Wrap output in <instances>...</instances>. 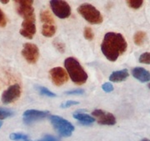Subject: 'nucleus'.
<instances>
[{
    "instance_id": "nucleus-1",
    "label": "nucleus",
    "mask_w": 150,
    "mask_h": 141,
    "mask_svg": "<svg viewBox=\"0 0 150 141\" xmlns=\"http://www.w3.org/2000/svg\"><path fill=\"white\" fill-rule=\"evenodd\" d=\"M127 41L121 33L109 32L103 37L101 50L108 60L114 62L127 50Z\"/></svg>"
},
{
    "instance_id": "nucleus-2",
    "label": "nucleus",
    "mask_w": 150,
    "mask_h": 141,
    "mask_svg": "<svg viewBox=\"0 0 150 141\" xmlns=\"http://www.w3.org/2000/svg\"><path fill=\"white\" fill-rule=\"evenodd\" d=\"M64 66L70 79L74 84L79 85L85 84L88 74L78 60L72 57L67 58L64 60Z\"/></svg>"
},
{
    "instance_id": "nucleus-3",
    "label": "nucleus",
    "mask_w": 150,
    "mask_h": 141,
    "mask_svg": "<svg viewBox=\"0 0 150 141\" xmlns=\"http://www.w3.org/2000/svg\"><path fill=\"white\" fill-rule=\"evenodd\" d=\"M78 12L81 16L83 17L86 21H88L92 24H99L102 23V14L94 6L89 4H83L78 8Z\"/></svg>"
},
{
    "instance_id": "nucleus-4",
    "label": "nucleus",
    "mask_w": 150,
    "mask_h": 141,
    "mask_svg": "<svg viewBox=\"0 0 150 141\" xmlns=\"http://www.w3.org/2000/svg\"><path fill=\"white\" fill-rule=\"evenodd\" d=\"M51 124L58 134L63 137H69L74 131V126L67 119L57 115H51L49 117Z\"/></svg>"
},
{
    "instance_id": "nucleus-5",
    "label": "nucleus",
    "mask_w": 150,
    "mask_h": 141,
    "mask_svg": "<svg viewBox=\"0 0 150 141\" xmlns=\"http://www.w3.org/2000/svg\"><path fill=\"white\" fill-rule=\"evenodd\" d=\"M40 19L43 23L42 34L44 37H52L56 33V25L51 13L48 10H43L40 13Z\"/></svg>"
},
{
    "instance_id": "nucleus-6",
    "label": "nucleus",
    "mask_w": 150,
    "mask_h": 141,
    "mask_svg": "<svg viewBox=\"0 0 150 141\" xmlns=\"http://www.w3.org/2000/svg\"><path fill=\"white\" fill-rule=\"evenodd\" d=\"M50 7L54 13L59 18H67L71 14V8L69 4L61 0H51Z\"/></svg>"
},
{
    "instance_id": "nucleus-7",
    "label": "nucleus",
    "mask_w": 150,
    "mask_h": 141,
    "mask_svg": "<svg viewBox=\"0 0 150 141\" xmlns=\"http://www.w3.org/2000/svg\"><path fill=\"white\" fill-rule=\"evenodd\" d=\"M20 34L24 38L32 39L36 33V25H35V15L28 17L24 18L22 23V28L20 29Z\"/></svg>"
},
{
    "instance_id": "nucleus-8",
    "label": "nucleus",
    "mask_w": 150,
    "mask_h": 141,
    "mask_svg": "<svg viewBox=\"0 0 150 141\" xmlns=\"http://www.w3.org/2000/svg\"><path fill=\"white\" fill-rule=\"evenodd\" d=\"M22 55L28 64H35L39 58V50L33 43H24Z\"/></svg>"
},
{
    "instance_id": "nucleus-9",
    "label": "nucleus",
    "mask_w": 150,
    "mask_h": 141,
    "mask_svg": "<svg viewBox=\"0 0 150 141\" xmlns=\"http://www.w3.org/2000/svg\"><path fill=\"white\" fill-rule=\"evenodd\" d=\"M21 87L18 84H13L10 87H8L4 92L2 94V102L5 104L13 103L16 101L21 95Z\"/></svg>"
},
{
    "instance_id": "nucleus-10",
    "label": "nucleus",
    "mask_w": 150,
    "mask_h": 141,
    "mask_svg": "<svg viewBox=\"0 0 150 141\" xmlns=\"http://www.w3.org/2000/svg\"><path fill=\"white\" fill-rule=\"evenodd\" d=\"M92 115L93 116V118H97V121L99 125H114L116 124V118L114 117V115L103 109H94L92 112Z\"/></svg>"
},
{
    "instance_id": "nucleus-11",
    "label": "nucleus",
    "mask_w": 150,
    "mask_h": 141,
    "mask_svg": "<svg viewBox=\"0 0 150 141\" xmlns=\"http://www.w3.org/2000/svg\"><path fill=\"white\" fill-rule=\"evenodd\" d=\"M49 115L48 111H41L36 109H28L23 112V120L25 125H31L38 120L46 118Z\"/></svg>"
},
{
    "instance_id": "nucleus-12",
    "label": "nucleus",
    "mask_w": 150,
    "mask_h": 141,
    "mask_svg": "<svg viewBox=\"0 0 150 141\" xmlns=\"http://www.w3.org/2000/svg\"><path fill=\"white\" fill-rule=\"evenodd\" d=\"M33 1L32 0H16L15 4L17 13L23 18L33 15L34 9L33 7Z\"/></svg>"
},
{
    "instance_id": "nucleus-13",
    "label": "nucleus",
    "mask_w": 150,
    "mask_h": 141,
    "mask_svg": "<svg viewBox=\"0 0 150 141\" xmlns=\"http://www.w3.org/2000/svg\"><path fill=\"white\" fill-rule=\"evenodd\" d=\"M49 75L56 86H61L68 81L69 77L67 72L61 67H55L49 71Z\"/></svg>"
},
{
    "instance_id": "nucleus-14",
    "label": "nucleus",
    "mask_w": 150,
    "mask_h": 141,
    "mask_svg": "<svg viewBox=\"0 0 150 141\" xmlns=\"http://www.w3.org/2000/svg\"><path fill=\"white\" fill-rule=\"evenodd\" d=\"M131 72H132V75L139 81L142 83L150 81V72L146 70L142 67H135L132 69Z\"/></svg>"
},
{
    "instance_id": "nucleus-15",
    "label": "nucleus",
    "mask_w": 150,
    "mask_h": 141,
    "mask_svg": "<svg viewBox=\"0 0 150 141\" xmlns=\"http://www.w3.org/2000/svg\"><path fill=\"white\" fill-rule=\"evenodd\" d=\"M74 118L80 122V124L83 125H90L93 122H95V118L88 114L82 113L81 111H77L74 114Z\"/></svg>"
},
{
    "instance_id": "nucleus-16",
    "label": "nucleus",
    "mask_w": 150,
    "mask_h": 141,
    "mask_svg": "<svg viewBox=\"0 0 150 141\" xmlns=\"http://www.w3.org/2000/svg\"><path fill=\"white\" fill-rule=\"evenodd\" d=\"M129 74L128 69H122V70L114 71L109 76V80L114 83H118L126 80L129 78Z\"/></svg>"
},
{
    "instance_id": "nucleus-17",
    "label": "nucleus",
    "mask_w": 150,
    "mask_h": 141,
    "mask_svg": "<svg viewBox=\"0 0 150 141\" xmlns=\"http://www.w3.org/2000/svg\"><path fill=\"white\" fill-rule=\"evenodd\" d=\"M145 38H146V33L144 32V31H138L134 34V43L138 46H140L144 43Z\"/></svg>"
},
{
    "instance_id": "nucleus-18",
    "label": "nucleus",
    "mask_w": 150,
    "mask_h": 141,
    "mask_svg": "<svg viewBox=\"0 0 150 141\" xmlns=\"http://www.w3.org/2000/svg\"><path fill=\"white\" fill-rule=\"evenodd\" d=\"M9 138H10V140L13 141H25L28 140V136L27 135L22 134V133H13L9 135Z\"/></svg>"
},
{
    "instance_id": "nucleus-19",
    "label": "nucleus",
    "mask_w": 150,
    "mask_h": 141,
    "mask_svg": "<svg viewBox=\"0 0 150 141\" xmlns=\"http://www.w3.org/2000/svg\"><path fill=\"white\" fill-rule=\"evenodd\" d=\"M37 89L38 91L39 92V94H42V95H45V96H48V97H56V94L50 91L48 89L45 88V87L38 86Z\"/></svg>"
},
{
    "instance_id": "nucleus-20",
    "label": "nucleus",
    "mask_w": 150,
    "mask_h": 141,
    "mask_svg": "<svg viewBox=\"0 0 150 141\" xmlns=\"http://www.w3.org/2000/svg\"><path fill=\"white\" fill-rule=\"evenodd\" d=\"M13 115V111L4 108H0V120L7 119Z\"/></svg>"
},
{
    "instance_id": "nucleus-21",
    "label": "nucleus",
    "mask_w": 150,
    "mask_h": 141,
    "mask_svg": "<svg viewBox=\"0 0 150 141\" xmlns=\"http://www.w3.org/2000/svg\"><path fill=\"white\" fill-rule=\"evenodd\" d=\"M144 1L142 0H129L127 1V4L129 8L134 9H139L141 6L143 5Z\"/></svg>"
},
{
    "instance_id": "nucleus-22",
    "label": "nucleus",
    "mask_w": 150,
    "mask_h": 141,
    "mask_svg": "<svg viewBox=\"0 0 150 141\" xmlns=\"http://www.w3.org/2000/svg\"><path fill=\"white\" fill-rule=\"evenodd\" d=\"M139 61L141 64H150V53L146 52L140 55Z\"/></svg>"
},
{
    "instance_id": "nucleus-23",
    "label": "nucleus",
    "mask_w": 150,
    "mask_h": 141,
    "mask_svg": "<svg viewBox=\"0 0 150 141\" xmlns=\"http://www.w3.org/2000/svg\"><path fill=\"white\" fill-rule=\"evenodd\" d=\"M83 36L87 40H89V41L93 40V37H94V33L93 32L92 28H90L89 27L85 28L84 30H83Z\"/></svg>"
},
{
    "instance_id": "nucleus-24",
    "label": "nucleus",
    "mask_w": 150,
    "mask_h": 141,
    "mask_svg": "<svg viewBox=\"0 0 150 141\" xmlns=\"http://www.w3.org/2000/svg\"><path fill=\"white\" fill-rule=\"evenodd\" d=\"M54 46L57 49V50L60 52V53H64L65 51V45L64 43L58 41V40H54Z\"/></svg>"
},
{
    "instance_id": "nucleus-25",
    "label": "nucleus",
    "mask_w": 150,
    "mask_h": 141,
    "mask_svg": "<svg viewBox=\"0 0 150 141\" xmlns=\"http://www.w3.org/2000/svg\"><path fill=\"white\" fill-rule=\"evenodd\" d=\"M83 94H84V90L81 89H75L73 90L65 92V94H67V95H81Z\"/></svg>"
},
{
    "instance_id": "nucleus-26",
    "label": "nucleus",
    "mask_w": 150,
    "mask_h": 141,
    "mask_svg": "<svg viewBox=\"0 0 150 141\" xmlns=\"http://www.w3.org/2000/svg\"><path fill=\"white\" fill-rule=\"evenodd\" d=\"M79 102H78V101H74V100H68V101H66L64 103H63L61 105H60V107L62 108H69L71 106H74V105H77V104H79Z\"/></svg>"
},
{
    "instance_id": "nucleus-27",
    "label": "nucleus",
    "mask_w": 150,
    "mask_h": 141,
    "mask_svg": "<svg viewBox=\"0 0 150 141\" xmlns=\"http://www.w3.org/2000/svg\"><path fill=\"white\" fill-rule=\"evenodd\" d=\"M102 89L104 92L110 93V92H112V90H113V86H112V84H111V83L108 82V83H105V84H103Z\"/></svg>"
},
{
    "instance_id": "nucleus-28",
    "label": "nucleus",
    "mask_w": 150,
    "mask_h": 141,
    "mask_svg": "<svg viewBox=\"0 0 150 141\" xmlns=\"http://www.w3.org/2000/svg\"><path fill=\"white\" fill-rule=\"evenodd\" d=\"M6 24H7V19H6L5 14L4 13V12L1 10V9H0V27H5Z\"/></svg>"
},
{
    "instance_id": "nucleus-29",
    "label": "nucleus",
    "mask_w": 150,
    "mask_h": 141,
    "mask_svg": "<svg viewBox=\"0 0 150 141\" xmlns=\"http://www.w3.org/2000/svg\"><path fill=\"white\" fill-rule=\"evenodd\" d=\"M25 141H32V140H25ZM37 141H59V140L56 138V137H54V136L52 135H45L43 137V139H41V140H39Z\"/></svg>"
},
{
    "instance_id": "nucleus-30",
    "label": "nucleus",
    "mask_w": 150,
    "mask_h": 141,
    "mask_svg": "<svg viewBox=\"0 0 150 141\" xmlns=\"http://www.w3.org/2000/svg\"><path fill=\"white\" fill-rule=\"evenodd\" d=\"M0 2H1L2 4H8V3L9 1H8V0H5V1H4V0H0Z\"/></svg>"
},
{
    "instance_id": "nucleus-31",
    "label": "nucleus",
    "mask_w": 150,
    "mask_h": 141,
    "mask_svg": "<svg viewBox=\"0 0 150 141\" xmlns=\"http://www.w3.org/2000/svg\"><path fill=\"white\" fill-rule=\"evenodd\" d=\"M141 141H150V140H149V139H143Z\"/></svg>"
},
{
    "instance_id": "nucleus-32",
    "label": "nucleus",
    "mask_w": 150,
    "mask_h": 141,
    "mask_svg": "<svg viewBox=\"0 0 150 141\" xmlns=\"http://www.w3.org/2000/svg\"><path fill=\"white\" fill-rule=\"evenodd\" d=\"M2 126H3V121H2V120H0V128H1Z\"/></svg>"
},
{
    "instance_id": "nucleus-33",
    "label": "nucleus",
    "mask_w": 150,
    "mask_h": 141,
    "mask_svg": "<svg viewBox=\"0 0 150 141\" xmlns=\"http://www.w3.org/2000/svg\"><path fill=\"white\" fill-rule=\"evenodd\" d=\"M148 87H149V89H150V83L148 84Z\"/></svg>"
}]
</instances>
